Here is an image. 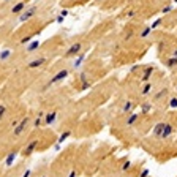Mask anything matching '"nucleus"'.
I'll use <instances>...</instances> for the list:
<instances>
[{
    "label": "nucleus",
    "instance_id": "1",
    "mask_svg": "<svg viewBox=\"0 0 177 177\" xmlns=\"http://www.w3.org/2000/svg\"><path fill=\"white\" fill-rule=\"evenodd\" d=\"M29 122H30V119H29V117H24V119L21 120V122L16 125V128H14V131H13V133H14V136H19L21 133H22V131L25 130V126L29 125Z\"/></svg>",
    "mask_w": 177,
    "mask_h": 177
},
{
    "label": "nucleus",
    "instance_id": "2",
    "mask_svg": "<svg viewBox=\"0 0 177 177\" xmlns=\"http://www.w3.org/2000/svg\"><path fill=\"white\" fill-rule=\"evenodd\" d=\"M37 146H38V139H33L32 142H29V144H27V147L24 149V155H25V157H30L32 153L35 152Z\"/></svg>",
    "mask_w": 177,
    "mask_h": 177
},
{
    "label": "nucleus",
    "instance_id": "3",
    "mask_svg": "<svg viewBox=\"0 0 177 177\" xmlns=\"http://www.w3.org/2000/svg\"><path fill=\"white\" fill-rule=\"evenodd\" d=\"M67 76H68V70H60V71H59L57 75H55L54 78L51 79V81H49V85H51V84H55V82H59V81H62V79H65Z\"/></svg>",
    "mask_w": 177,
    "mask_h": 177
},
{
    "label": "nucleus",
    "instance_id": "4",
    "mask_svg": "<svg viewBox=\"0 0 177 177\" xmlns=\"http://www.w3.org/2000/svg\"><path fill=\"white\" fill-rule=\"evenodd\" d=\"M79 51H81V43H75L71 46V48L67 51V57H73V55H76V54H79Z\"/></svg>",
    "mask_w": 177,
    "mask_h": 177
},
{
    "label": "nucleus",
    "instance_id": "5",
    "mask_svg": "<svg viewBox=\"0 0 177 177\" xmlns=\"http://www.w3.org/2000/svg\"><path fill=\"white\" fill-rule=\"evenodd\" d=\"M35 11H37V8H35V7L29 8V10L25 11V13H22V14H21V17H19V19L22 21V22H25V21H29L32 16H33V14H35Z\"/></svg>",
    "mask_w": 177,
    "mask_h": 177
},
{
    "label": "nucleus",
    "instance_id": "6",
    "mask_svg": "<svg viewBox=\"0 0 177 177\" xmlns=\"http://www.w3.org/2000/svg\"><path fill=\"white\" fill-rule=\"evenodd\" d=\"M57 119V112H49V114H44V123L46 125H52Z\"/></svg>",
    "mask_w": 177,
    "mask_h": 177
},
{
    "label": "nucleus",
    "instance_id": "7",
    "mask_svg": "<svg viewBox=\"0 0 177 177\" xmlns=\"http://www.w3.org/2000/svg\"><path fill=\"white\" fill-rule=\"evenodd\" d=\"M44 62H46V59L40 57V59H37V60L30 62V63H29V68H38V67H41V65H43Z\"/></svg>",
    "mask_w": 177,
    "mask_h": 177
},
{
    "label": "nucleus",
    "instance_id": "8",
    "mask_svg": "<svg viewBox=\"0 0 177 177\" xmlns=\"http://www.w3.org/2000/svg\"><path fill=\"white\" fill-rule=\"evenodd\" d=\"M24 8H25V3H24V2H19V3H16V5L13 7V10H11V13L17 14V13H21V11L24 10Z\"/></svg>",
    "mask_w": 177,
    "mask_h": 177
},
{
    "label": "nucleus",
    "instance_id": "9",
    "mask_svg": "<svg viewBox=\"0 0 177 177\" xmlns=\"http://www.w3.org/2000/svg\"><path fill=\"white\" fill-rule=\"evenodd\" d=\"M14 160H16V152H10L8 153V157H7V160H5V164H7V166H11Z\"/></svg>",
    "mask_w": 177,
    "mask_h": 177
},
{
    "label": "nucleus",
    "instance_id": "10",
    "mask_svg": "<svg viewBox=\"0 0 177 177\" xmlns=\"http://www.w3.org/2000/svg\"><path fill=\"white\" fill-rule=\"evenodd\" d=\"M38 48H40V41H32V43H29L27 51H29V52H33L35 49H38Z\"/></svg>",
    "mask_w": 177,
    "mask_h": 177
},
{
    "label": "nucleus",
    "instance_id": "11",
    "mask_svg": "<svg viewBox=\"0 0 177 177\" xmlns=\"http://www.w3.org/2000/svg\"><path fill=\"white\" fill-rule=\"evenodd\" d=\"M10 55H11V51H10V49H5V51L0 52V60H7Z\"/></svg>",
    "mask_w": 177,
    "mask_h": 177
},
{
    "label": "nucleus",
    "instance_id": "12",
    "mask_svg": "<svg viewBox=\"0 0 177 177\" xmlns=\"http://www.w3.org/2000/svg\"><path fill=\"white\" fill-rule=\"evenodd\" d=\"M82 60H84V54H79V57H78V59H76V60H75V63H73V65H75L76 68H78L79 65L82 63Z\"/></svg>",
    "mask_w": 177,
    "mask_h": 177
},
{
    "label": "nucleus",
    "instance_id": "13",
    "mask_svg": "<svg viewBox=\"0 0 177 177\" xmlns=\"http://www.w3.org/2000/svg\"><path fill=\"white\" fill-rule=\"evenodd\" d=\"M68 136H70V131H65V133H62V134H60V138H59V144H62V142H63V141L67 139Z\"/></svg>",
    "mask_w": 177,
    "mask_h": 177
},
{
    "label": "nucleus",
    "instance_id": "14",
    "mask_svg": "<svg viewBox=\"0 0 177 177\" xmlns=\"http://www.w3.org/2000/svg\"><path fill=\"white\" fill-rule=\"evenodd\" d=\"M30 41H32V37H30V35H29V37L22 38V40H21V43H22V44H29V43H30Z\"/></svg>",
    "mask_w": 177,
    "mask_h": 177
},
{
    "label": "nucleus",
    "instance_id": "15",
    "mask_svg": "<svg viewBox=\"0 0 177 177\" xmlns=\"http://www.w3.org/2000/svg\"><path fill=\"white\" fill-rule=\"evenodd\" d=\"M40 125H41V117H38V119H35V122H33V126H37V128H38Z\"/></svg>",
    "mask_w": 177,
    "mask_h": 177
},
{
    "label": "nucleus",
    "instance_id": "16",
    "mask_svg": "<svg viewBox=\"0 0 177 177\" xmlns=\"http://www.w3.org/2000/svg\"><path fill=\"white\" fill-rule=\"evenodd\" d=\"M5 111H7V109H5V106H3V104H0V119H2V117H3Z\"/></svg>",
    "mask_w": 177,
    "mask_h": 177
},
{
    "label": "nucleus",
    "instance_id": "17",
    "mask_svg": "<svg viewBox=\"0 0 177 177\" xmlns=\"http://www.w3.org/2000/svg\"><path fill=\"white\" fill-rule=\"evenodd\" d=\"M150 73H152V68H147L146 75H144V81H147V78H149V76H150Z\"/></svg>",
    "mask_w": 177,
    "mask_h": 177
},
{
    "label": "nucleus",
    "instance_id": "18",
    "mask_svg": "<svg viewBox=\"0 0 177 177\" xmlns=\"http://www.w3.org/2000/svg\"><path fill=\"white\" fill-rule=\"evenodd\" d=\"M63 19H65V16H62V14H60V16L57 17V22H59V24H62V22H63Z\"/></svg>",
    "mask_w": 177,
    "mask_h": 177
},
{
    "label": "nucleus",
    "instance_id": "19",
    "mask_svg": "<svg viewBox=\"0 0 177 177\" xmlns=\"http://www.w3.org/2000/svg\"><path fill=\"white\" fill-rule=\"evenodd\" d=\"M22 177H30V169H27V171H25V172H24V176H22Z\"/></svg>",
    "mask_w": 177,
    "mask_h": 177
},
{
    "label": "nucleus",
    "instance_id": "20",
    "mask_svg": "<svg viewBox=\"0 0 177 177\" xmlns=\"http://www.w3.org/2000/svg\"><path fill=\"white\" fill-rule=\"evenodd\" d=\"M68 177H76V171H71V172H70V176Z\"/></svg>",
    "mask_w": 177,
    "mask_h": 177
},
{
    "label": "nucleus",
    "instance_id": "21",
    "mask_svg": "<svg viewBox=\"0 0 177 177\" xmlns=\"http://www.w3.org/2000/svg\"><path fill=\"white\" fill-rule=\"evenodd\" d=\"M149 32H150V29H146V30H144V32H142V35H144V37H146V35H147V33H149Z\"/></svg>",
    "mask_w": 177,
    "mask_h": 177
},
{
    "label": "nucleus",
    "instance_id": "22",
    "mask_svg": "<svg viewBox=\"0 0 177 177\" xmlns=\"http://www.w3.org/2000/svg\"><path fill=\"white\" fill-rule=\"evenodd\" d=\"M43 177H46V176H43Z\"/></svg>",
    "mask_w": 177,
    "mask_h": 177
},
{
    "label": "nucleus",
    "instance_id": "23",
    "mask_svg": "<svg viewBox=\"0 0 177 177\" xmlns=\"http://www.w3.org/2000/svg\"><path fill=\"white\" fill-rule=\"evenodd\" d=\"M7 2H8V0H7Z\"/></svg>",
    "mask_w": 177,
    "mask_h": 177
}]
</instances>
